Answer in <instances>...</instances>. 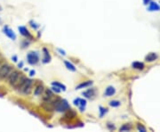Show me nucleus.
<instances>
[{"instance_id": "1", "label": "nucleus", "mask_w": 160, "mask_h": 132, "mask_svg": "<svg viewBox=\"0 0 160 132\" xmlns=\"http://www.w3.org/2000/svg\"><path fill=\"white\" fill-rule=\"evenodd\" d=\"M69 109V104H68L67 100H65V99L60 100L59 102H56L55 104V110L59 112H65Z\"/></svg>"}, {"instance_id": "2", "label": "nucleus", "mask_w": 160, "mask_h": 132, "mask_svg": "<svg viewBox=\"0 0 160 132\" xmlns=\"http://www.w3.org/2000/svg\"><path fill=\"white\" fill-rule=\"evenodd\" d=\"M12 72V67L9 64H3L1 67H0V79H5L8 78V76L10 75V73Z\"/></svg>"}, {"instance_id": "3", "label": "nucleus", "mask_w": 160, "mask_h": 132, "mask_svg": "<svg viewBox=\"0 0 160 132\" xmlns=\"http://www.w3.org/2000/svg\"><path fill=\"white\" fill-rule=\"evenodd\" d=\"M31 87H32V80L26 79L22 83V85L20 87L19 90L23 94H29L31 90Z\"/></svg>"}, {"instance_id": "4", "label": "nucleus", "mask_w": 160, "mask_h": 132, "mask_svg": "<svg viewBox=\"0 0 160 132\" xmlns=\"http://www.w3.org/2000/svg\"><path fill=\"white\" fill-rule=\"evenodd\" d=\"M27 61L30 65H35L39 61V55L37 52H29L27 55Z\"/></svg>"}, {"instance_id": "5", "label": "nucleus", "mask_w": 160, "mask_h": 132, "mask_svg": "<svg viewBox=\"0 0 160 132\" xmlns=\"http://www.w3.org/2000/svg\"><path fill=\"white\" fill-rule=\"evenodd\" d=\"M4 33H5V34L8 38H11V39H13V40L16 39L15 33L13 32V30H11L8 26H5V27H4Z\"/></svg>"}, {"instance_id": "6", "label": "nucleus", "mask_w": 160, "mask_h": 132, "mask_svg": "<svg viewBox=\"0 0 160 132\" xmlns=\"http://www.w3.org/2000/svg\"><path fill=\"white\" fill-rule=\"evenodd\" d=\"M96 95V89L94 88H88L86 91H84L83 92V96L86 98H93Z\"/></svg>"}, {"instance_id": "7", "label": "nucleus", "mask_w": 160, "mask_h": 132, "mask_svg": "<svg viewBox=\"0 0 160 132\" xmlns=\"http://www.w3.org/2000/svg\"><path fill=\"white\" fill-rule=\"evenodd\" d=\"M18 30H19V32L21 33V34L23 37H25V38H29V39L32 38V35L30 34L29 31L27 30L26 27H24V26H20V27L18 28Z\"/></svg>"}, {"instance_id": "8", "label": "nucleus", "mask_w": 160, "mask_h": 132, "mask_svg": "<svg viewBox=\"0 0 160 132\" xmlns=\"http://www.w3.org/2000/svg\"><path fill=\"white\" fill-rule=\"evenodd\" d=\"M116 93V88L112 86H109L106 88L105 91H104V96H112Z\"/></svg>"}, {"instance_id": "9", "label": "nucleus", "mask_w": 160, "mask_h": 132, "mask_svg": "<svg viewBox=\"0 0 160 132\" xmlns=\"http://www.w3.org/2000/svg\"><path fill=\"white\" fill-rule=\"evenodd\" d=\"M93 85V81L92 80H87V81H84L82 83H80L79 85H77L76 87V89H82V88H89L90 86Z\"/></svg>"}, {"instance_id": "10", "label": "nucleus", "mask_w": 160, "mask_h": 132, "mask_svg": "<svg viewBox=\"0 0 160 132\" xmlns=\"http://www.w3.org/2000/svg\"><path fill=\"white\" fill-rule=\"evenodd\" d=\"M43 51H44L45 56H44V58H43L42 62H43L44 63H49V62L51 61V55H50L49 52H48V50H47L46 48H44Z\"/></svg>"}, {"instance_id": "11", "label": "nucleus", "mask_w": 160, "mask_h": 132, "mask_svg": "<svg viewBox=\"0 0 160 132\" xmlns=\"http://www.w3.org/2000/svg\"><path fill=\"white\" fill-rule=\"evenodd\" d=\"M64 64H65L66 68H67L69 71H77L76 66H75L73 63H71L70 62H69V61H64Z\"/></svg>"}, {"instance_id": "12", "label": "nucleus", "mask_w": 160, "mask_h": 132, "mask_svg": "<svg viewBox=\"0 0 160 132\" xmlns=\"http://www.w3.org/2000/svg\"><path fill=\"white\" fill-rule=\"evenodd\" d=\"M85 105H86V100L85 99H81V98H79V110L81 111V112H84L85 109Z\"/></svg>"}, {"instance_id": "13", "label": "nucleus", "mask_w": 160, "mask_h": 132, "mask_svg": "<svg viewBox=\"0 0 160 132\" xmlns=\"http://www.w3.org/2000/svg\"><path fill=\"white\" fill-rule=\"evenodd\" d=\"M52 86H55V87L59 88L61 90H62V91H65L66 88H67L65 85H63V84L60 83V82H58V81H53V82H52Z\"/></svg>"}, {"instance_id": "14", "label": "nucleus", "mask_w": 160, "mask_h": 132, "mask_svg": "<svg viewBox=\"0 0 160 132\" xmlns=\"http://www.w3.org/2000/svg\"><path fill=\"white\" fill-rule=\"evenodd\" d=\"M157 55L155 54V53H150L149 55H148L147 56H146V61L147 62H153V61H155L156 59H157Z\"/></svg>"}, {"instance_id": "15", "label": "nucleus", "mask_w": 160, "mask_h": 132, "mask_svg": "<svg viewBox=\"0 0 160 132\" xmlns=\"http://www.w3.org/2000/svg\"><path fill=\"white\" fill-rule=\"evenodd\" d=\"M132 66H133V68L138 69V70H142L144 68V64L141 62H134V63H133Z\"/></svg>"}, {"instance_id": "16", "label": "nucleus", "mask_w": 160, "mask_h": 132, "mask_svg": "<svg viewBox=\"0 0 160 132\" xmlns=\"http://www.w3.org/2000/svg\"><path fill=\"white\" fill-rule=\"evenodd\" d=\"M43 91H44V88H43V86L39 85V86H37V87L35 88L34 94H35L36 96H39V95H41V94L43 93Z\"/></svg>"}, {"instance_id": "17", "label": "nucleus", "mask_w": 160, "mask_h": 132, "mask_svg": "<svg viewBox=\"0 0 160 132\" xmlns=\"http://www.w3.org/2000/svg\"><path fill=\"white\" fill-rule=\"evenodd\" d=\"M149 11H158L159 10V6H158L157 4H156L154 2H151L150 5L149 7Z\"/></svg>"}, {"instance_id": "18", "label": "nucleus", "mask_w": 160, "mask_h": 132, "mask_svg": "<svg viewBox=\"0 0 160 132\" xmlns=\"http://www.w3.org/2000/svg\"><path fill=\"white\" fill-rule=\"evenodd\" d=\"M99 112H100V114H99V116H100V118H102L104 115H105L106 113H107V112H108V109L107 108H104V107H102V106H99Z\"/></svg>"}, {"instance_id": "19", "label": "nucleus", "mask_w": 160, "mask_h": 132, "mask_svg": "<svg viewBox=\"0 0 160 132\" xmlns=\"http://www.w3.org/2000/svg\"><path fill=\"white\" fill-rule=\"evenodd\" d=\"M120 104H121V103H120V101H117V100H112L109 102V105L111 107H118V106H120Z\"/></svg>"}, {"instance_id": "20", "label": "nucleus", "mask_w": 160, "mask_h": 132, "mask_svg": "<svg viewBox=\"0 0 160 132\" xmlns=\"http://www.w3.org/2000/svg\"><path fill=\"white\" fill-rule=\"evenodd\" d=\"M51 90L53 92H54V93H56V94H59V93H61V90L59 88H57V87H55V86H53L52 88H51Z\"/></svg>"}, {"instance_id": "21", "label": "nucleus", "mask_w": 160, "mask_h": 132, "mask_svg": "<svg viewBox=\"0 0 160 132\" xmlns=\"http://www.w3.org/2000/svg\"><path fill=\"white\" fill-rule=\"evenodd\" d=\"M131 129V126L130 125H126V124H125V125H123L121 128H120V130L121 131H125V130H130Z\"/></svg>"}, {"instance_id": "22", "label": "nucleus", "mask_w": 160, "mask_h": 132, "mask_svg": "<svg viewBox=\"0 0 160 132\" xmlns=\"http://www.w3.org/2000/svg\"><path fill=\"white\" fill-rule=\"evenodd\" d=\"M107 128L109 129V130H114L116 128H115V126L113 125V124H111V123H108L107 124Z\"/></svg>"}, {"instance_id": "23", "label": "nucleus", "mask_w": 160, "mask_h": 132, "mask_svg": "<svg viewBox=\"0 0 160 132\" xmlns=\"http://www.w3.org/2000/svg\"><path fill=\"white\" fill-rule=\"evenodd\" d=\"M30 25L34 30H37V28L39 27V25H36V23L34 22H30Z\"/></svg>"}, {"instance_id": "24", "label": "nucleus", "mask_w": 160, "mask_h": 132, "mask_svg": "<svg viewBox=\"0 0 160 132\" xmlns=\"http://www.w3.org/2000/svg\"><path fill=\"white\" fill-rule=\"evenodd\" d=\"M137 128H138V129H139L140 131H146V129L144 128V127H143L142 125H140V124H138Z\"/></svg>"}, {"instance_id": "25", "label": "nucleus", "mask_w": 160, "mask_h": 132, "mask_svg": "<svg viewBox=\"0 0 160 132\" xmlns=\"http://www.w3.org/2000/svg\"><path fill=\"white\" fill-rule=\"evenodd\" d=\"M58 51H59V52H60V54H61V55H66L65 51H64V50H61V49H60V48H58Z\"/></svg>"}, {"instance_id": "26", "label": "nucleus", "mask_w": 160, "mask_h": 132, "mask_svg": "<svg viewBox=\"0 0 160 132\" xmlns=\"http://www.w3.org/2000/svg\"><path fill=\"white\" fill-rule=\"evenodd\" d=\"M35 73H36V71H35L34 70L30 71H29V76H31V77H32V76H34V75H35Z\"/></svg>"}, {"instance_id": "27", "label": "nucleus", "mask_w": 160, "mask_h": 132, "mask_svg": "<svg viewBox=\"0 0 160 132\" xmlns=\"http://www.w3.org/2000/svg\"><path fill=\"white\" fill-rule=\"evenodd\" d=\"M12 60H13V62H17V60H18L17 56H16V55H13V56L12 57Z\"/></svg>"}, {"instance_id": "28", "label": "nucleus", "mask_w": 160, "mask_h": 132, "mask_svg": "<svg viewBox=\"0 0 160 132\" xmlns=\"http://www.w3.org/2000/svg\"><path fill=\"white\" fill-rule=\"evenodd\" d=\"M18 67H19V68H22V67H23V63H22V62H21V63L18 64Z\"/></svg>"}, {"instance_id": "29", "label": "nucleus", "mask_w": 160, "mask_h": 132, "mask_svg": "<svg viewBox=\"0 0 160 132\" xmlns=\"http://www.w3.org/2000/svg\"><path fill=\"white\" fill-rule=\"evenodd\" d=\"M143 1H144V4H148L150 2V0H143Z\"/></svg>"}, {"instance_id": "30", "label": "nucleus", "mask_w": 160, "mask_h": 132, "mask_svg": "<svg viewBox=\"0 0 160 132\" xmlns=\"http://www.w3.org/2000/svg\"><path fill=\"white\" fill-rule=\"evenodd\" d=\"M0 9H1V8H0Z\"/></svg>"}]
</instances>
